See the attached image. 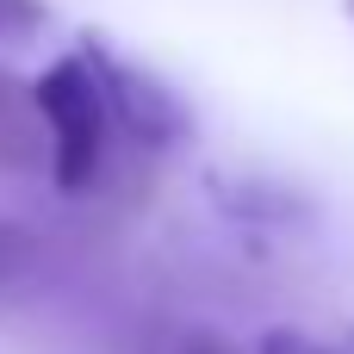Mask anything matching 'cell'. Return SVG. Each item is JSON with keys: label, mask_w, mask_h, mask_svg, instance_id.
Wrapping results in <instances>:
<instances>
[{"label": "cell", "mask_w": 354, "mask_h": 354, "mask_svg": "<svg viewBox=\"0 0 354 354\" xmlns=\"http://www.w3.org/2000/svg\"><path fill=\"white\" fill-rule=\"evenodd\" d=\"M255 354H330V348H324V342H311L305 330H268Z\"/></svg>", "instance_id": "cell-6"}, {"label": "cell", "mask_w": 354, "mask_h": 354, "mask_svg": "<svg viewBox=\"0 0 354 354\" xmlns=\"http://www.w3.org/2000/svg\"><path fill=\"white\" fill-rule=\"evenodd\" d=\"M342 6H348V19H354V0H342Z\"/></svg>", "instance_id": "cell-8"}, {"label": "cell", "mask_w": 354, "mask_h": 354, "mask_svg": "<svg viewBox=\"0 0 354 354\" xmlns=\"http://www.w3.org/2000/svg\"><path fill=\"white\" fill-rule=\"evenodd\" d=\"M25 261H31V230H19V224L0 218V286H6Z\"/></svg>", "instance_id": "cell-5"}, {"label": "cell", "mask_w": 354, "mask_h": 354, "mask_svg": "<svg viewBox=\"0 0 354 354\" xmlns=\"http://www.w3.org/2000/svg\"><path fill=\"white\" fill-rule=\"evenodd\" d=\"M50 25V6L44 0H0V44H25Z\"/></svg>", "instance_id": "cell-4"}, {"label": "cell", "mask_w": 354, "mask_h": 354, "mask_svg": "<svg viewBox=\"0 0 354 354\" xmlns=\"http://www.w3.org/2000/svg\"><path fill=\"white\" fill-rule=\"evenodd\" d=\"M180 354H230V348H224L218 336H193V342H187V348H180Z\"/></svg>", "instance_id": "cell-7"}, {"label": "cell", "mask_w": 354, "mask_h": 354, "mask_svg": "<svg viewBox=\"0 0 354 354\" xmlns=\"http://www.w3.org/2000/svg\"><path fill=\"white\" fill-rule=\"evenodd\" d=\"M0 168L6 174H50V124L37 87L0 68Z\"/></svg>", "instance_id": "cell-3"}, {"label": "cell", "mask_w": 354, "mask_h": 354, "mask_svg": "<svg viewBox=\"0 0 354 354\" xmlns=\"http://www.w3.org/2000/svg\"><path fill=\"white\" fill-rule=\"evenodd\" d=\"M81 50H87V62H93V75H100V87H106L112 124H118L137 149H174V143L193 137L187 100H180L162 75H149L143 62H124L106 37H81Z\"/></svg>", "instance_id": "cell-2"}, {"label": "cell", "mask_w": 354, "mask_h": 354, "mask_svg": "<svg viewBox=\"0 0 354 354\" xmlns=\"http://www.w3.org/2000/svg\"><path fill=\"white\" fill-rule=\"evenodd\" d=\"M37 106H44V124H50V180L62 193H93V180L106 174V149H112V106H106V87L87 62V50H68L56 56L37 81Z\"/></svg>", "instance_id": "cell-1"}]
</instances>
